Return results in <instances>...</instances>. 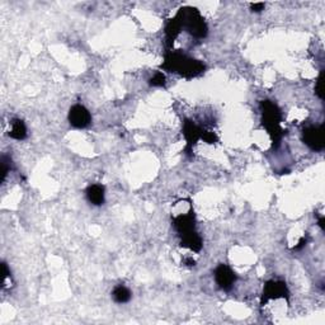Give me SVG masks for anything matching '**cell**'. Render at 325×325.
<instances>
[{"label": "cell", "instance_id": "1", "mask_svg": "<svg viewBox=\"0 0 325 325\" xmlns=\"http://www.w3.org/2000/svg\"><path fill=\"white\" fill-rule=\"evenodd\" d=\"M162 67L168 71L178 73L185 78H193L205 71V65L198 60L185 56L184 53L169 51L162 62Z\"/></svg>", "mask_w": 325, "mask_h": 325}, {"label": "cell", "instance_id": "2", "mask_svg": "<svg viewBox=\"0 0 325 325\" xmlns=\"http://www.w3.org/2000/svg\"><path fill=\"white\" fill-rule=\"evenodd\" d=\"M262 108V122L268 134L271 135L273 144L278 145L281 139L283 138V130L281 129V111L277 104L271 101H263L261 103Z\"/></svg>", "mask_w": 325, "mask_h": 325}, {"label": "cell", "instance_id": "3", "mask_svg": "<svg viewBox=\"0 0 325 325\" xmlns=\"http://www.w3.org/2000/svg\"><path fill=\"white\" fill-rule=\"evenodd\" d=\"M175 18L179 20L182 28L184 27L196 38H205L207 36V25L196 8H191V6L182 8L178 11Z\"/></svg>", "mask_w": 325, "mask_h": 325}, {"label": "cell", "instance_id": "4", "mask_svg": "<svg viewBox=\"0 0 325 325\" xmlns=\"http://www.w3.org/2000/svg\"><path fill=\"white\" fill-rule=\"evenodd\" d=\"M303 141L314 152H322L324 149V129L323 125L309 126L303 132Z\"/></svg>", "mask_w": 325, "mask_h": 325}, {"label": "cell", "instance_id": "5", "mask_svg": "<svg viewBox=\"0 0 325 325\" xmlns=\"http://www.w3.org/2000/svg\"><path fill=\"white\" fill-rule=\"evenodd\" d=\"M69 122L76 129H85L92 122V116L84 106L75 104L69 111Z\"/></svg>", "mask_w": 325, "mask_h": 325}, {"label": "cell", "instance_id": "6", "mask_svg": "<svg viewBox=\"0 0 325 325\" xmlns=\"http://www.w3.org/2000/svg\"><path fill=\"white\" fill-rule=\"evenodd\" d=\"M287 286L286 283L282 281H269L266 283L263 290V296H262V303H266L271 299H285L287 297Z\"/></svg>", "mask_w": 325, "mask_h": 325}, {"label": "cell", "instance_id": "7", "mask_svg": "<svg viewBox=\"0 0 325 325\" xmlns=\"http://www.w3.org/2000/svg\"><path fill=\"white\" fill-rule=\"evenodd\" d=\"M215 280L219 287L224 291H229L236 281V276L230 267L220 264L215 271Z\"/></svg>", "mask_w": 325, "mask_h": 325}, {"label": "cell", "instance_id": "8", "mask_svg": "<svg viewBox=\"0 0 325 325\" xmlns=\"http://www.w3.org/2000/svg\"><path fill=\"white\" fill-rule=\"evenodd\" d=\"M183 135H184L185 140H187L185 150H187V154L189 155L194 144L201 139L202 130L196 124H193L192 121H185L184 126H183Z\"/></svg>", "mask_w": 325, "mask_h": 325}, {"label": "cell", "instance_id": "9", "mask_svg": "<svg viewBox=\"0 0 325 325\" xmlns=\"http://www.w3.org/2000/svg\"><path fill=\"white\" fill-rule=\"evenodd\" d=\"M174 227L177 229V231L179 233L180 236L187 235V234L194 231V215L193 212H188L185 215L177 216L173 220Z\"/></svg>", "mask_w": 325, "mask_h": 325}, {"label": "cell", "instance_id": "10", "mask_svg": "<svg viewBox=\"0 0 325 325\" xmlns=\"http://www.w3.org/2000/svg\"><path fill=\"white\" fill-rule=\"evenodd\" d=\"M88 201L94 206H101L104 203V187L101 184H92L87 188Z\"/></svg>", "mask_w": 325, "mask_h": 325}, {"label": "cell", "instance_id": "11", "mask_svg": "<svg viewBox=\"0 0 325 325\" xmlns=\"http://www.w3.org/2000/svg\"><path fill=\"white\" fill-rule=\"evenodd\" d=\"M180 245L184 248H189V249L193 250V252H199V250L202 249V240L196 231H192V233L182 236V243H180Z\"/></svg>", "mask_w": 325, "mask_h": 325}, {"label": "cell", "instance_id": "12", "mask_svg": "<svg viewBox=\"0 0 325 325\" xmlns=\"http://www.w3.org/2000/svg\"><path fill=\"white\" fill-rule=\"evenodd\" d=\"M9 136L11 139H15V140H23L27 138V127L22 120L15 118L11 121V130L9 132Z\"/></svg>", "mask_w": 325, "mask_h": 325}, {"label": "cell", "instance_id": "13", "mask_svg": "<svg viewBox=\"0 0 325 325\" xmlns=\"http://www.w3.org/2000/svg\"><path fill=\"white\" fill-rule=\"evenodd\" d=\"M180 31H182V25H180L179 20H178L177 18H173V19L169 20L165 28L166 41H168L169 45L173 42L174 39L177 38V36L180 33Z\"/></svg>", "mask_w": 325, "mask_h": 325}, {"label": "cell", "instance_id": "14", "mask_svg": "<svg viewBox=\"0 0 325 325\" xmlns=\"http://www.w3.org/2000/svg\"><path fill=\"white\" fill-rule=\"evenodd\" d=\"M112 296H113V300H115L116 303L125 304L127 303V301H130V299H131V291H130L127 287L120 285V286H117L115 290H113Z\"/></svg>", "mask_w": 325, "mask_h": 325}, {"label": "cell", "instance_id": "15", "mask_svg": "<svg viewBox=\"0 0 325 325\" xmlns=\"http://www.w3.org/2000/svg\"><path fill=\"white\" fill-rule=\"evenodd\" d=\"M149 84L152 85V87H162V85L165 84V75L159 71V73L155 74V75L149 80Z\"/></svg>", "mask_w": 325, "mask_h": 325}, {"label": "cell", "instance_id": "16", "mask_svg": "<svg viewBox=\"0 0 325 325\" xmlns=\"http://www.w3.org/2000/svg\"><path fill=\"white\" fill-rule=\"evenodd\" d=\"M10 170V159L5 155L1 157V182H4L6 178V174Z\"/></svg>", "mask_w": 325, "mask_h": 325}, {"label": "cell", "instance_id": "17", "mask_svg": "<svg viewBox=\"0 0 325 325\" xmlns=\"http://www.w3.org/2000/svg\"><path fill=\"white\" fill-rule=\"evenodd\" d=\"M201 139H203V140L208 144H215L216 141H217V136H216L213 132L210 131H202Z\"/></svg>", "mask_w": 325, "mask_h": 325}, {"label": "cell", "instance_id": "18", "mask_svg": "<svg viewBox=\"0 0 325 325\" xmlns=\"http://www.w3.org/2000/svg\"><path fill=\"white\" fill-rule=\"evenodd\" d=\"M323 84H324V80H323V71H322L319 78H318L317 87H315V93H317V96L319 97L320 99H323Z\"/></svg>", "mask_w": 325, "mask_h": 325}, {"label": "cell", "instance_id": "19", "mask_svg": "<svg viewBox=\"0 0 325 325\" xmlns=\"http://www.w3.org/2000/svg\"><path fill=\"white\" fill-rule=\"evenodd\" d=\"M264 4L263 3H255V4H252L250 5V9H252L253 11H255V13H261L262 10H264Z\"/></svg>", "mask_w": 325, "mask_h": 325}, {"label": "cell", "instance_id": "20", "mask_svg": "<svg viewBox=\"0 0 325 325\" xmlns=\"http://www.w3.org/2000/svg\"><path fill=\"white\" fill-rule=\"evenodd\" d=\"M185 263H187V266H194V263H196V262H194L193 261V259H189V258H188V259H185Z\"/></svg>", "mask_w": 325, "mask_h": 325}, {"label": "cell", "instance_id": "21", "mask_svg": "<svg viewBox=\"0 0 325 325\" xmlns=\"http://www.w3.org/2000/svg\"><path fill=\"white\" fill-rule=\"evenodd\" d=\"M319 226L324 230V217H322V219L319 220Z\"/></svg>", "mask_w": 325, "mask_h": 325}]
</instances>
